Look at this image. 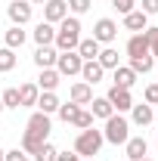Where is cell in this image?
<instances>
[{
    "label": "cell",
    "mask_w": 158,
    "mask_h": 161,
    "mask_svg": "<svg viewBox=\"0 0 158 161\" xmlns=\"http://www.w3.org/2000/svg\"><path fill=\"white\" fill-rule=\"evenodd\" d=\"M139 161H152V158H149V155H146V158H139Z\"/></svg>",
    "instance_id": "42"
},
{
    "label": "cell",
    "mask_w": 158,
    "mask_h": 161,
    "mask_svg": "<svg viewBox=\"0 0 158 161\" xmlns=\"http://www.w3.org/2000/svg\"><path fill=\"white\" fill-rule=\"evenodd\" d=\"M155 146H158V140H155Z\"/></svg>",
    "instance_id": "45"
},
{
    "label": "cell",
    "mask_w": 158,
    "mask_h": 161,
    "mask_svg": "<svg viewBox=\"0 0 158 161\" xmlns=\"http://www.w3.org/2000/svg\"><path fill=\"white\" fill-rule=\"evenodd\" d=\"M56 56H59L56 47H37V53H34V65H37V68H56Z\"/></svg>",
    "instance_id": "16"
},
{
    "label": "cell",
    "mask_w": 158,
    "mask_h": 161,
    "mask_svg": "<svg viewBox=\"0 0 158 161\" xmlns=\"http://www.w3.org/2000/svg\"><path fill=\"white\" fill-rule=\"evenodd\" d=\"M105 99L112 102V108H115V112H130V108H133V96H130V90L115 87V84H112V90H109V96H105Z\"/></svg>",
    "instance_id": "6"
},
{
    "label": "cell",
    "mask_w": 158,
    "mask_h": 161,
    "mask_svg": "<svg viewBox=\"0 0 158 161\" xmlns=\"http://www.w3.org/2000/svg\"><path fill=\"white\" fill-rule=\"evenodd\" d=\"M124 149H127V161H139V158H146L149 142H146V136H130L124 142Z\"/></svg>",
    "instance_id": "12"
},
{
    "label": "cell",
    "mask_w": 158,
    "mask_h": 161,
    "mask_svg": "<svg viewBox=\"0 0 158 161\" xmlns=\"http://www.w3.org/2000/svg\"><path fill=\"white\" fill-rule=\"evenodd\" d=\"M143 102H146V105H158V84H149V87L143 90Z\"/></svg>",
    "instance_id": "34"
},
{
    "label": "cell",
    "mask_w": 158,
    "mask_h": 161,
    "mask_svg": "<svg viewBox=\"0 0 158 161\" xmlns=\"http://www.w3.org/2000/svg\"><path fill=\"white\" fill-rule=\"evenodd\" d=\"M56 161H81L78 152H56Z\"/></svg>",
    "instance_id": "39"
},
{
    "label": "cell",
    "mask_w": 158,
    "mask_h": 161,
    "mask_svg": "<svg viewBox=\"0 0 158 161\" xmlns=\"http://www.w3.org/2000/svg\"><path fill=\"white\" fill-rule=\"evenodd\" d=\"M81 161H84V158H81Z\"/></svg>",
    "instance_id": "46"
},
{
    "label": "cell",
    "mask_w": 158,
    "mask_h": 161,
    "mask_svg": "<svg viewBox=\"0 0 158 161\" xmlns=\"http://www.w3.org/2000/svg\"><path fill=\"white\" fill-rule=\"evenodd\" d=\"M25 31H22V25H13V28H6V34H3V40H6V47L9 50H19L22 43H25Z\"/></svg>",
    "instance_id": "24"
},
{
    "label": "cell",
    "mask_w": 158,
    "mask_h": 161,
    "mask_svg": "<svg viewBox=\"0 0 158 161\" xmlns=\"http://www.w3.org/2000/svg\"><path fill=\"white\" fill-rule=\"evenodd\" d=\"M3 155H6V152H3V149H0V161H3Z\"/></svg>",
    "instance_id": "41"
},
{
    "label": "cell",
    "mask_w": 158,
    "mask_h": 161,
    "mask_svg": "<svg viewBox=\"0 0 158 161\" xmlns=\"http://www.w3.org/2000/svg\"><path fill=\"white\" fill-rule=\"evenodd\" d=\"M78 43H81V19L78 16H65L59 22V31H56L53 47L59 53H68V50H78Z\"/></svg>",
    "instance_id": "1"
},
{
    "label": "cell",
    "mask_w": 158,
    "mask_h": 161,
    "mask_svg": "<svg viewBox=\"0 0 158 161\" xmlns=\"http://www.w3.org/2000/svg\"><path fill=\"white\" fill-rule=\"evenodd\" d=\"M65 6H68L75 16H84V13L93 6V0H65Z\"/></svg>",
    "instance_id": "32"
},
{
    "label": "cell",
    "mask_w": 158,
    "mask_h": 161,
    "mask_svg": "<svg viewBox=\"0 0 158 161\" xmlns=\"http://www.w3.org/2000/svg\"><path fill=\"white\" fill-rule=\"evenodd\" d=\"M155 118H158V105H155Z\"/></svg>",
    "instance_id": "44"
},
{
    "label": "cell",
    "mask_w": 158,
    "mask_h": 161,
    "mask_svg": "<svg viewBox=\"0 0 158 161\" xmlns=\"http://www.w3.org/2000/svg\"><path fill=\"white\" fill-rule=\"evenodd\" d=\"M130 68H133L137 75H149V71L155 68V56H133V59H130Z\"/></svg>",
    "instance_id": "26"
},
{
    "label": "cell",
    "mask_w": 158,
    "mask_h": 161,
    "mask_svg": "<svg viewBox=\"0 0 158 161\" xmlns=\"http://www.w3.org/2000/svg\"><path fill=\"white\" fill-rule=\"evenodd\" d=\"M0 112H3V99H0Z\"/></svg>",
    "instance_id": "43"
},
{
    "label": "cell",
    "mask_w": 158,
    "mask_h": 161,
    "mask_svg": "<svg viewBox=\"0 0 158 161\" xmlns=\"http://www.w3.org/2000/svg\"><path fill=\"white\" fill-rule=\"evenodd\" d=\"M78 108H81V105H75V102H65V105H59V112H56V115H59V118L68 124V121L78 115Z\"/></svg>",
    "instance_id": "33"
},
{
    "label": "cell",
    "mask_w": 158,
    "mask_h": 161,
    "mask_svg": "<svg viewBox=\"0 0 158 161\" xmlns=\"http://www.w3.org/2000/svg\"><path fill=\"white\" fill-rule=\"evenodd\" d=\"M102 130H96V127H87V130H81L78 140H75V152H78L81 158H93V155H99V149H102Z\"/></svg>",
    "instance_id": "3"
},
{
    "label": "cell",
    "mask_w": 158,
    "mask_h": 161,
    "mask_svg": "<svg viewBox=\"0 0 158 161\" xmlns=\"http://www.w3.org/2000/svg\"><path fill=\"white\" fill-rule=\"evenodd\" d=\"M59 96L56 93H40L37 96V112H43V115H56L59 112Z\"/></svg>",
    "instance_id": "21"
},
{
    "label": "cell",
    "mask_w": 158,
    "mask_h": 161,
    "mask_svg": "<svg viewBox=\"0 0 158 161\" xmlns=\"http://www.w3.org/2000/svg\"><path fill=\"white\" fill-rule=\"evenodd\" d=\"M68 124H75L78 130H87V127H93V115H90V112H84V108H78V115L68 121Z\"/></svg>",
    "instance_id": "31"
},
{
    "label": "cell",
    "mask_w": 158,
    "mask_h": 161,
    "mask_svg": "<svg viewBox=\"0 0 158 161\" xmlns=\"http://www.w3.org/2000/svg\"><path fill=\"white\" fill-rule=\"evenodd\" d=\"M102 140H105V142H112V146H124V142L130 140V121L124 118L121 112H115L112 118H105Z\"/></svg>",
    "instance_id": "2"
},
{
    "label": "cell",
    "mask_w": 158,
    "mask_h": 161,
    "mask_svg": "<svg viewBox=\"0 0 158 161\" xmlns=\"http://www.w3.org/2000/svg\"><path fill=\"white\" fill-rule=\"evenodd\" d=\"M3 161H31L28 158V152H22V149H13V152H6Z\"/></svg>",
    "instance_id": "36"
},
{
    "label": "cell",
    "mask_w": 158,
    "mask_h": 161,
    "mask_svg": "<svg viewBox=\"0 0 158 161\" xmlns=\"http://www.w3.org/2000/svg\"><path fill=\"white\" fill-rule=\"evenodd\" d=\"M90 108H93V112H90V115H93V118H112V115H115V108H112V102L105 99V96H93V99H90Z\"/></svg>",
    "instance_id": "22"
},
{
    "label": "cell",
    "mask_w": 158,
    "mask_h": 161,
    "mask_svg": "<svg viewBox=\"0 0 158 161\" xmlns=\"http://www.w3.org/2000/svg\"><path fill=\"white\" fill-rule=\"evenodd\" d=\"M112 3H115V9H118L121 16H127V13L137 9V0H112Z\"/></svg>",
    "instance_id": "35"
},
{
    "label": "cell",
    "mask_w": 158,
    "mask_h": 161,
    "mask_svg": "<svg viewBox=\"0 0 158 161\" xmlns=\"http://www.w3.org/2000/svg\"><path fill=\"white\" fill-rule=\"evenodd\" d=\"M31 13H34V9H31L28 0H13V3L6 6V16H9L13 25H28V22H31Z\"/></svg>",
    "instance_id": "5"
},
{
    "label": "cell",
    "mask_w": 158,
    "mask_h": 161,
    "mask_svg": "<svg viewBox=\"0 0 158 161\" xmlns=\"http://www.w3.org/2000/svg\"><path fill=\"white\" fill-rule=\"evenodd\" d=\"M28 133H34V136H40V140H47V136H50V115L34 112V115L28 118Z\"/></svg>",
    "instance_id": "9"
},
{
    "label": "cell",
    "mask_w": 158,
    "mask_h": 161,
    "mask_svg": "<svg viewBox=\"0 0 158 161\" xmlns=\"http://www.w3.org/2000/svg\"><path fill=\"white\" fill-rule=\"evenodd\" d=\"M143 37L149 40V47H152V43H158V25H149V28L143 31Z\"/></svg>",
    "instance_id": "37"
},
{
    "label": "cell",
    "mask_w": 158,
    "mask_h": 161,
    "mask_svg": "<svg viewBox=\"0 0 158 161\" xmlns=\"http://www.w3.org/2000/svg\"><path fill=\"white\" fill-rule=\"evenodd\" d=\"M65 16H68V6H65V0H47V3H43V22H50V25H59Z\"/></svg>",
    "instance_id": "7"
},
{
    "label": "cell",
    "mask_w": 158,
    "mask_h": 161,
    "mask_svg": "<svg viewBox=\"0 0 158 161\" xmlns=\"http://www.w3.org/2000/svg\"><path fill=\"white\" fill-rule=\"evenodd\" d=\"M99 50H102V47H99V40L87 37V40H81V43H78V50H75V53H78L84 62H90V59H96V56H99Z\"/></svg>",
    "instance_id": "23"
},
{
    "label": "cell",
    "mask_w": 158,
    "mask_h": 161,
    "mask_svg": "<svg viewBox=\"0 0 158 161\" xmlns=\"http://www.w3.org/2000/svg\"><path fill=\"white\" fill-rule=\"evenodd\" d=\"M28 3H47V0H28Z\"/></svg>",
    "instance_id": "40"
},
{
    "label": "cell",
    "mask_w": 158,
    "mask_h": 161,
    "mask_svg": "<svg viewBox=\"0 0 158 161\" xmlns=\"http://www.w3.org/2000/svg\"><path fill=\"white\" fill-rule=\"evenodd\" d=\"M133 84H137V71H133L130 65H118V68H115V87L130 90Z\"/></svg>",
    "instance_id": "19"
},
{
    "label": "cell",
    "mask_w": 158,
    "mask_h": 161,
    "mask_svg": "<svg viewBox=\"0 0 158 161\" xmlns=\"http://www.w3.org/2000/svg\"><path fill=\"white\" fill-rule=\"evenodd\" d=\"M130 121H133L137 127H146V124L155 121V108L146 105V102H133V108H130Z\"/></svg>",
    "instance_id": "10"
},
{
    "label": "cell",
    "mask_w": 158,
    "mask_h": 161,
    "mask_svg": "<svg viewBox=\"0 0 158 161\" xmlns=\"http://www.w3.org/2000/svg\"><path fill=\"white\" fill-rule=\"evenodd\" d=\"M43 142H47V140H40V136H34V133H28V130H25V133H22V152L34 155V152H37Z\"/></svg>",
    "instance_id": "27"
},
{
    "label": "cell",
    "mask_w": 158,
    "mask_h": 161,
    "mask_svg": "<svg viewBox=\"0 0 158 161\" xmlns=\"http://www.w3.org/2000/svg\"><path fill=\"white\" fill-rule=\"evenodd\" d=\"M31 37L37 47H53V40H56V28L50 25V22H37V28L31 31Z\"/></svg>",
    "instance_id": "11"
},
{
    "label": "cell",
    "mask_w": 158,
    "mask_h": 161,
    "mask_svg": "<svg viewBox=\"0 0 158 161\" xmlns=\"http://www.w3.org/2000/svg\"><path fill=\"white\" fill-rule=\"evenodd\" d=\"M139 9H143L146 16H155V13H158V0H143V6H139Z\"/></svg>",
    "instance_id": "38"
},
{
    "label": "cell",
    "mask_w": 158,
    "mask_h": 161,
    "mask_svg": "<svg viewBox=\"0 0 158 161\" xmlns=\"http://www.w3.org/2000/svg\"><path fill=\"white\" fill-rule=\"evenodd\" d=\"M81 65H84V59H81L75 50H68V53H59V56H56V71H59L62 78L81 75Z\"/></svg>",
    "instance_id": "4"
},
{
    "label": "cell",
    "mask_w": 158,
    "mask_h": 161,
    "mask_svg": "<svg viewBox=\"0 0 158 161\" xmlns=\"http://www.w3.org/2000/svg\"><path fill=\"white\" fill-rule=\"evenodd\" d=\"M0 99H3V108H22V102H19V87H6V90L0 93Z\"/></svg>",
    "instance_id": "28"
},
{
    "label": "cell",
    "mask_w": 158,
    "mask_h": 161,
    "mask_svg": "<svg viewBox=\"0 0 158 161\" xmlns=\"http://www.w3.org/2000/svg\"><path fill=\"white\" fill-rule=\"evenodd\" d=\"M127 56H130V59H133V56H152V53H149V40L143 37V31L127 40Z\"/></svg>",
    "instance_id": "18"
},
{
    "label": "cell",
    "mask_w": 158,
    "mask_h": 161,
    "mask_svg": "<svg viewBox=\"0 0 158 161\" xmlns=\"http://www.w3.org/2000/svg\"><path fill=\"white\" fill-rule=\"evenodd\" d=\"M59 71L56 68H40V78H37V87L40 93H56V87H59Z\"/></svg>",
    "instance_id": "13"
},
{
    "label": "cell",
    "mask_w": 158,
    "mask_h": 161,
    "mask_svg": "<svg viewBox=\"0 0 158 161\" xmlns=\"http://www.w3.org/2000/svg\"><path fill=\"white\" fill-rule=\"evenodd\" d=\"M124 28L139 34V31H146V28H149V16H146L143 9H133V13H127V16H124Z\"/></svg>",
    "instance_id": "17"
},
{
    "label": "cell",
    "mask_w": 158,
    "mask_h": 161,
    "mask_svg": "<svg viewBox=\"0 0 158 161\" xmlns=\"http://www.w3.org/2000/svg\"><path fill=\"white\" fill-rule=\"evenodd\" d=\"M37 96H40L37 84H22L19 87V102L22 105H37Z\"/></svg>",
    "instance_id": "25"
},
{
    "label": "cell",
    "mask_w": 158,
    "mask_h": 161,
    "mask_svg": "<svg viewBox=\"0 0 158 161\" xmlns=\"http://www.w3.org/2000/svg\"><path fill=\"white\" fill-rule=\"evenodd\" d=\"M118 37V25L112 19H99L96 25H93V40H99V43H112V40Z\"/></svg>",
    "instance_id": "8"
},
{
    "label": "cell",
    "mask_w": 158,
    "mask_h": 161,
    "mask_svg": "<svg viewBox=\"0 0 158 161\" xmlns=\"http://www.w3.org/2000/svg\"><path fill=\"white\" fill-rule=\"evenodd\" d=\"M102 75H105V68H102L96 59H90V62H84V65H81V78H84V84H90V87L99 84Z\"/></svg>",
    "instance_id": "15"
},
{
    "label": "cell",
    "mask_w": 158,
    "mask_h": 161,
    "mask_svg": "<svg viewBox=\"0 0 158 161\" xmlns=\"http://www.w3.org/2000/svg\"><path fill=\"white\" fill-rule=\"evenodd\" d=\"M68 96H71L75 105H90V99H93V87H90V84H84V80H78V84H71Z\"/></svg>",
    "instance_id": "14"
},
{
    "label": "cell",
    "mask_w": 158,
    "mask_h": 161,
    "mask_svg": "<svg viewBox=\"0 0 158 161\" xmlns=\"http://www.w3.org/2000/svg\"><path fill=\"white\" fill-rule=\"evenodd\" d=\"M96 62H99V65H102V68H105V71H109V68L115 71V68H118V65H121V56H118V50H115V47H105V50H99Z\"/></svg>",
    "instance_id": "20"
},
{
    "label": "cell",
    "mask_w": 158,
    "mask_h": 161,
    "mask_svg": "<svg viewBox=\"0 0 158 161\" xmlns=\"http://www.w3.org/2000/svg\"><path fill=\"white\" fill-rule=\"evenodd\" d=\"M13 68H16V50L3 47V50H0V71L6 75V71H13Z\"/></svg>",
    "instance_id": "29"
},
{
    "label": "cell",
    "mask_w": 158,
    "mask_h": 161,
    "mask_svg": "<svg viewBox=\"0 0 158 161\" xmlns=\"http://www.w3.org/2000/svg\"><path fill=\"white\" fill-rule=\"evenodd\" d=\"M56 152H59V149H56L53 142H43L37 152H34V161H56Z\"/></svg>",
    "instance_id": "30"
}]
</instances>
